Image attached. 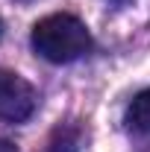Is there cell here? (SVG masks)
<instances>
[{"label":"cell","mask_w":150,"mask_h":152,"mask_svg":"<svg viewBox=\"0 0 150 152\" xmlns=\"http://www.w3.org/2000/svg\"><path fill=\"white\" fill-rule=\"evenodd\" d=\"M33 50L41 58L53 61V64H68L76 61L79 56L88 53L91 47V32L85 29V23L68 12H56L47 15L33 26Z\"/></svg>","instance_id":"cell-1"},{"label":"cell","mask_w":150,"mask_h":152,"mask_svg":"<svg viewBox=\"0 0 150 152\" xmlns=\"http://www.w3.org/2000/svg\"><path fill=\"white\" fill-rule=\"evenodd\" d=\"M36 111V91L12 70H0V120L24 123Z\"/></svg>","instance_id":"cell-2"},{"label":"cell","mask_w":150,"mask_h":152,"mask_svg":"<svg viewBox=\"0 0 150 152\" xmlns=\"http://www.w3.org/2000/svg\"><path fill=\"white\" fill-rule=\"evenodd\" d=\"M127 120H130V126L135 132H141V134L150 137V88L141 91V94L132 99L130 111H127Z\"/></svg>","instance_id":"cell-3"},{"label":"cell","mask_w":150,"mask_h":152,"mask_svg":"<svg viewBox=\"0 0 150 152\" xmlns=\"http://www.w3.org/2000/svg\"><path fill=\"white\" fill-rule=\"evenodd\" d=\"M79 146V134L71 126H59L50 137V152H76Z\"/></svg>","instance_id":"cell-4"},{"label":"cell","mask_w":150,"mask_h":152,"mask_svg":"<svg viewBox=\"0 0 150 152\" xmlns=\"http://www.w3.org/2000/svg\"><path fill=\"white\" fill-rule=\"evenodd\" d=\"M0 32H3V18H0Z\"/></svg>","instance_id":"cell-5"}]
</instances>
